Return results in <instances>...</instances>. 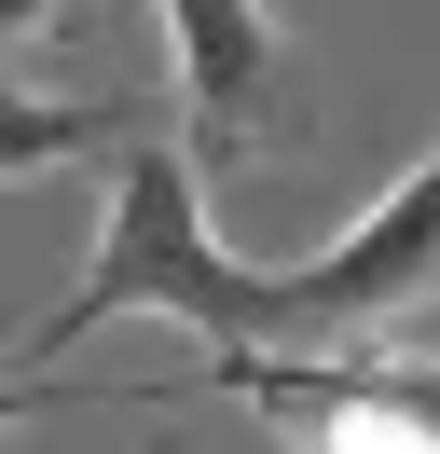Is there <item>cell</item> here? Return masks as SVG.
<instances>
[{"instance_id": "cell-5", "label": "cell", "mask_w": 440, "mask_h": 454, "mask_svg": "<svg viewBox=\"0 0 440 454\" xmlns=\"http://www.w3.org/2000/svg\"><path fill=\"white\" fill-rule=\"evenodd\" d=\"M344 358H372V386H385V399H412V413L440 427V358H412V344H344Z\"/></svg>"}, {"instance_id": "cell-6", "label": "cell", "mask_w": 440, "mask_h": 454, "mask_svg": "<svg viewBox=\"0 0 440 454\" xmlns=\"http://www.w3.org/2000/svg\"><path fill=\"white\" fill-rule=\"evenodd\" d=\"M0 28H14V42L28 28H69V0H0Z\"/></svg>"}, {"instance_id": "cell-4", "label": "cell", "mask_w": 440, "mask_h": 454, "mask_svg": "<svg viewBox=\"0 0 440 454\" xmlns=\"http://www.w3.org/2000/svg\"><path fill=\"white\" fill-rule=\"evenodd\" d=\"M124 138H138V111H55V97H14V111H0V166L14 179L69 166V152H124Z\"/></svg>"}, {"instance_id": "cell-7", "label": "cell", "mask_w": 440, "mask_h": 454, "mask_svg": "<svg viewBox=\"0 0 440 454\" xmlns=\"http://www.w3.org/2000/svg\"><path fill=\"white\" fill-rule=\"evenodd\" d=\"M152 454H165V441H152Z\"/></svg>"}, {"instance_id": "cell-3", "label": "cell", "mask_w": 440, "mask_h": 454, "mask_svg": "<svg viewBox=\"0 0 440 454\" xmlns=\"http://www.w3.org/2000/svg\"><path fill=\"white\" fill-rule=\"evenodd\" d=\"M302 303H317V358L385 344L412 303H440V152H427L385 207H358L344 234L302 248Z\"/></svg>"}, {"instance_id": "cell-2", "label": "cell", "mask_w": 440, "mask_h": 454, "mask_svg": "<svg viewBox=\"0 0 440 454\" xmlns=\"http://www.w3.org/2000/svg\"><path fill=\"white\" fill-rule=\"evenodd\" d=\"M152 14H165V69H179V124L207 179L317 152V83H302L275 0H152Z\"/></svg>"}, {"instance_id": "cell-1", "label": "cell", "mask_w": 440, "mask_h": 454, "mask_svg": "<svg viewBox=\"0 0 440 454\" xmlns=\"http://www.w3.org/2000/svg\"><path fill=\"white\" fill-rule=\"evenodd\" d=\"M110 317H179V331L220 344H262V358H317V303H302V262H248L207 234V166H192L179 138H124L110 152V221H97V262H82V289L42 317V358L55 344H97Z\"/></svg>"}]
</instances>
